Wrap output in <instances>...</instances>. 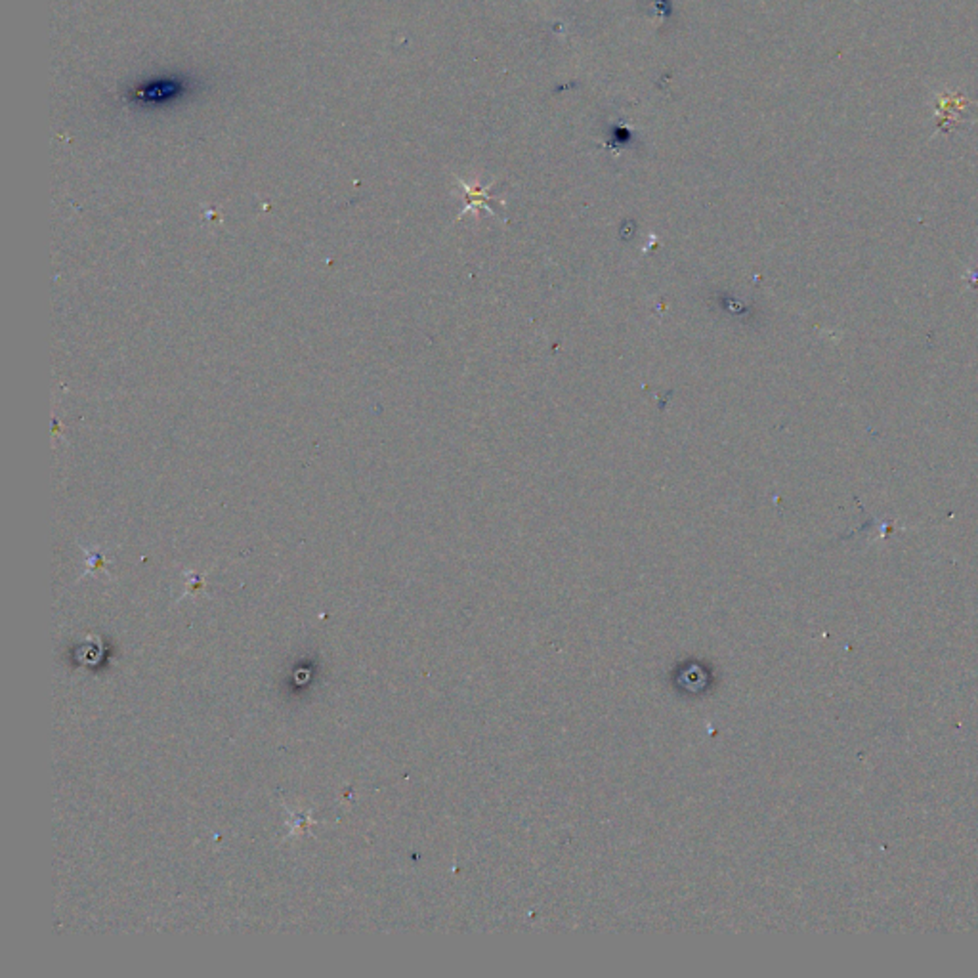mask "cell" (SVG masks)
<instances>
[{
  "instance_id": "1",
  "label": "cell",
  "mask_w": 978,
  "mask_h": 978,
  "mask_svg": "<svg viewBox=\"0 0 978 978\" xmlns=\"http://www.w3.org/2000/svg\"><path fill=\"white\" fill-rule=\"evenodd\" d=\"M969 106L971 101L965 94H953L946 90L934 103L936 127H939V131H952L960 127L962 119L965 121V115L969 113Z\"/></svg>"
},
{
  "instance_id": "2",
  "label": "cell",
  "mask_w": 978,
  "mask_h": 978,
  "mask_svg": "<svg viewBox=\"0 0 978 978\" xmlns=\"http://www.w3.org/2000/svg\"><path fill=\"white\" fill-rule=\"evenodd\" d=\"M459 185H461V190H463V194H465V211H463V215L468 213V211H472V209H488L489 213H493V211L489 209V201H491V197H489V194H488V190H489V185H491V184H486V185L476 184V185H472V184L465 182V180H459ZM463 215H461V216H463Z\"/></svg>"
}]
</instances>
